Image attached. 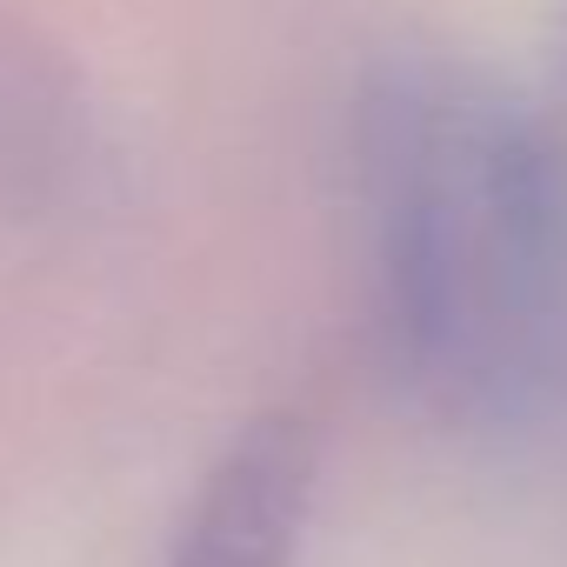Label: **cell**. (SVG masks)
I'll return each instance as SVG.
<instances>
[{
  "instance_id": "1",
  "label": "cell",
  "mask_w": 567,
  "mask_h": 567,
  "mask_svg": "<svg viewBox=\"0 0 567 567\" xmlns=\"http://www.w3.org/2000/svg\"><path fill=\"white\" fill-rule=\"evenodd\" d=\"M374 288L408 381L461 414H520L567 334V167L534 114L447 74L394 68L361 107Z\"/></svg>"
},
{
  "instance_id": "2",
  "label": "cell",
  "mask_w": 567,
  "mask_h": 567,
  "mask_svg": "<svg viewBox=\"0 0 567 567\" xmlns=\"http://www.w3.org/2000/svg\"><path fill=\"white\" fill-rule=\"evenodd\" d=\"M315 501V434L295 414L247 421L207 467L167 567H295Z\"/></svg>"
}]
</instances>
